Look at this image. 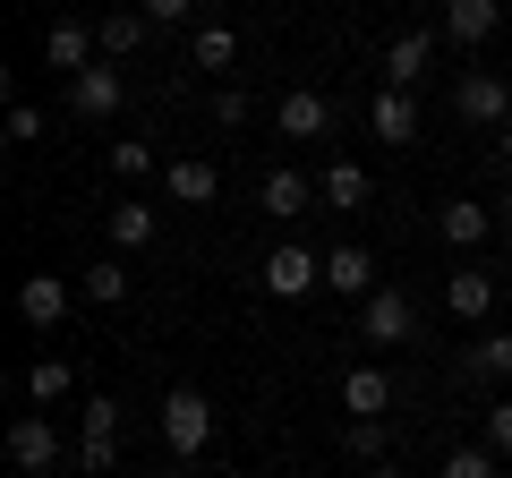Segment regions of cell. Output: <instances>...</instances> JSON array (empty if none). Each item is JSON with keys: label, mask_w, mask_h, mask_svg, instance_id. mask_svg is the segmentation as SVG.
<instances>
[{"label": "cell", "mask_w": 512, "mask_h": 478, "mask_svg": "<svg viewBox=\"0 0 512 478\" xmlns=\"http://www.w3.org/2000/svg\"><path fill=\"white\" fill-rule=\"evenodd\" d=\"M94 43H103V60H137L154 43V18H146V9H111V18L94 26Z\"/></svg>", "instance_id": "cell-13"}, {"label": "cell", "mask_w": 512, "mask_h": 478, "mask_svg": "<svg viewBox=\"0 0 512 478\" xmlns=\"http://www.w3.org/2000/svg\"><path fill=\"white\" fill-rule=\"evenodd\" d=\"M487 453L512 461V402H487Z\"/></svg>", "instance_id": "cell-30"}, {"label": "cell", "mask_w": 512, "mask_h": 478, "mask_svg": "<svg viewBox=\"0 0 512 478\" xmlns=\"http://www.w3.org/2000/svg\"><path fill=\"white\" fill-rule=\"evenodd\" d=\"M427 60H436V35H427V26H402V35H393V43H384V86H419V77H427Z\"/></svg>", "instance_id": "cell-7"}, {"label": "cell", "mask_w": 512, "mask_h": 478, "mask_svg": "<svg viewBox=\"0 0 512 478\" xmlns=\"http://www.w3.org/2000/svg\"><path fill=\"white\" fill-rule=\"evenodd\" d=\"M188 60H197V69H231V60H239V35H231V26H197Z\"/></svg>", "instance_id": "cell-26"}, {"label": "cell", "mask_w": 512, "mask_h": 478, "mask_svg": "<svg viewBox=\"0 0 512 478\" xmlns=\"http://www.w3.org/2000/svg\"><path fill=\"white\" fill-rule=\"evenodd\" d=\"M342 453L350 461H384V419H350L342 427Z\"/></svg>", "instance_id": "cell-28"}, {"label": "cell", "mask_w": 512, "mask_h": 478, "mask_svg": "<svg viewBox=\"0 0 512 478\" xmlns=\"http://www.w3.org/2000/svg\"><path fill=\"white\" fill-rule=\"evenodd\" d=\"M137 9H146L154 26H188V9H197V0H137Z\"/></svg>", "instance_id": "cell-33"}, {"label": "cell", "mask_w": 512, "mask_h": 478, "mask_svg": "<svg viewBox=\"0 0 512 478\" xmlns=\"http://www.w3.org/2000/svg\"><path fill=\"white\" fill-rule=\"evenodd\" d=\"M342 410L350 419H384V410H393V376L384 368H350L342 376Z\"/></svg>", "instance_id": "cell-20"}, {"label": "cell", "mask_w": 512, "mask_h": 478, "mask_svg": "<svg viewBox=\"0 0 512 478\" xmlns=\"http://www.w3.org/2000/svg\"><path fill=\"white\" fill-rule=\"evenodd\" d=\"M77 299H94V308H120V299H128V265H120V257L86 265V274H77Z\"/></svg>", "instance_id": "cell-25"}, {"label": "cell", "mask_w": 512, "mask_h": 478, "mask_svg": "<svg viewBox=\"0 0 512 478\" xmlns=\"http://www.w3.org/2000/svg\"><path fill=\"white\" fill-rule=\"evenodd\" d=\"M444 478H495V453L487 444H461V453H444Z\"/></svg>", "instance_id": "cell-29"}, {"label": "cell", "mask_w": 512, "mask_h": 478, "mask_svg": "<svg viewBox=\"0 0 512 478\" xmlns=\"http://www.w3.org/2000/svg\"><path fill=\"white\" fill-rule=\"evenodd\" d=\"M256 282H265L274 299H308L316 282H325V257H316V248H299V239H282L274 257L256 265Z\"/></svg>", "instance_id": "cell-4"}, {"label": "cell", "mask_w": 512, "mask_h": 478, "mask_svg": "<svg viewBox=\"0 0 512 478\" xmlns=\"http://www.w3.org/2000/svg\"><path fill=\"white\" fill-rule=\"evenodd\" d=\"M43 137V111L35 103H9V146H35Z\"/></svg>", "instance_id": "cell-31"}, {"label": "cell", "mask_w": 512, "mask_h": 478, "mask_svg": "<svg viewBox=\"0 0 512 478\" xmlns=\"http://www.w3.org/2000/svg\"><path fill=\"white\" fill-rule=\"evenodd\" d=\"M69 299H77L69 274H26V282H18V316H26L35 333H52L60 316H69Z\"/></svg>", "instance_id": "cell-6"}, {"label": "cell", "mask_w": 512, "mask_h": 478, "mask_svg": "<svg viewBox=\"0 0 512 478\" xmlns=\"http://www.w3.org/2000/svg\"><path fill=\"white\" fill-rule=\"evenodd\" d=\"M103 231H111V257H137V248L154 239V205L120 197V205H111V222H103Z\"/></svg>", "instance_id": "cell-21"}, {"label": "cell", "mask_w": 512, "mask_h": 478, "mask_svg": "<svg viewBox=\"0 0 512 478\" xmlns=\"http://www.w3.org/2000/svg\"><path fill=\"white\" fill-rule=\"evenodd\" d=\"M9 461H18V470H60V436H52V419H35V410H26V419H9Z\"/></svg>", "instance_id": "cell-10"}, {"label": "cell", "mask_w": 512, "mask_h": 478, "mask_svg": "<svg viewBox=\"0 0 512 478\" xmlns=\"http://www.w3.org/2000/svg\"><path fill=\"white\" fill-rule=\"evenodd\" d=\"M163 188H171V205H214L222 197V171L197 163V154H180V163H163Z\"/></svg>", "instance_id": "cell-18"}, {"label": "cell", "mask_w": 512, "mask_h": 478, "mask_svg": "<svg viewBox=\"0 0 512 478\" xmlns=\"http://www.w3.org/2000/svg\"><path fill=\"white\" fill-rule=\"evenodd\" d=\"M120 103H128L120 60H94V69L69 77V111H77V120H120Z\"/></svg>", "instance_id": "cell-5"}, {"label": "cell", "mask_w": 512, "mask_h": 478, "mask_svg": "<svg viewBox=\"0 0 512 478\" xmlns=\"http://www.w3.org/2000/svg\"><path fill=\"white\" fill-rule=\"evenodd\" d=\"M163 444H171L180 461H197L205 444H214V402H205L197 385H171V393H163Z\"/></svg>", "instance_id": "cell-1"}, {"label": "cell", "mask_w": 512, "mask_h": 478, "mask_svg": "<svg viewBox=\"0 0 512 478\" xmlns=\"http://www.w3.org/2000/svg\"><path fill=\"white\" fill-rule=\"evenodd\" d=\"M436 231H444V248H478V239L495 231V205L487 197H453V205H436Z\"/></svg>", "instance_id": "cell-11"}, {"label": "cell", "mask_w": 512, "mask_h": 478, "mask_svg": "<svg viewBox=\"0 0 512 478\" xmlns=\"http://www.w3.org/2000/svg\"><path fill=\"white\" fill-rule=\"evenodd\" d=\"M325 291L376 299V257H367V248H325Z\"/></svg>", "instance_id": "cell-16"}, {"label": "cell", "mask_w": 512, "mask_h": 478, "mask_svg": "<svg viewBox=\"0 0 512 478\" xmlns=\"http://www.w3.org/2000/svg\"><path fill=\"white\" fill-rule=\"evenodd\" d=\"M495 154H504V171H512V120H504V129H495Z\"/></svg>", "instance_id": "cell-35"}, {"label": "cell", "mask_w": 512, "mask_h": 478, "mask_svg": "<svg viewBox=\"0 0 512 478\" xmlns=\"http://www.w3.org/2000/svg\"><path fill=\"white\" fill-rule=\"evenodd\" d=\"M444 308H453L461 325H487V316H495V274H478V265H461V274L444 282Z\"/></svg>", "instance_id": "cell-15"}, {"label": "cell", "mask_w": 512, "mask_h": 478, "mask_svg": "<svg viewBox=\"0 0 512 478\" xmlns=\"http://www.w3.org/2000/svg\"><path fill=\"white\" fill-rule=\"evenodd\" d=\"M325 120H333V111H325V94H308V86H299V94H282V111H274V129H282V137H325Z\"/></svg>", "instance_id": "cell-23"}, {"label": "cell", "mask_w": 512, "mask_h": 478, "mask_svg": "<svg viewBox=\"0 0 512 478\" xmlns=\"http://www.w3.org/2000/svg\"><path fill=\"white\" fill-rule=\"evenodd\" d=\"M77 461H86V478H111V461H120V402H77Z\"/></svg>", "instance_id": "cell-2"}, {"label": "cell", "mask_w": 512, "mask_h": 478, "mask_svg": "<svg viewBox=\"0 0 512 478\" xmlns=\"http://www.w3.org/2000/svg\"><path fill=\"white\" fill-rule=\"evenodd\" d=\"M239 120H248V94L222 86V94H214V129H239Z\"/></svg>", "instance_id": "cell-32"}, {"label": "cell", "mask_w": 512, "mask_h": 478, "mask_svg": "<svg viewBox=\"0 0 512 478\" xmlns=\"http://www.w3.org/2000/svg\"><path fill=\"white\" fill-rule=\"evenodd\" d=\"M453 120H461V129H504V120H512V86L495 69H470L453 86Z\"/></svg>", "instance_id": "cell-3"}, {"label": "cell", "mask_w": 512, "mask_h": 478, "mask_svg": "<svg viewBox=\"0 0 512 478\" xmlns=\"http://www.w3.org/2000/svg\"><path fill=\"white\" fill-rule=\"evenodd\" d=\"M94 52H103V43H94L77 18H52V26H43V60H52V69L77 77V69H94Z\"/></svg>", "instance_id": "cell-14"}, {"label": "cell", "mask_w": 512, "mask_h": 478, "mask_svg": "<svg viewBox=\"0 0 512 478\" xmlns=\"http://www.w3.org/2000/svg\"><path fill=\"white\" fill-rule=\"evenodd\" d=\"M359 333L367 342H410V333H419V308H410L402 291H376V299H359Z\"/></svg>", "instance_id": "cell-9"}, {"label": "cell", "mask_w": 512, "mask_h": 478, "mask_svg": "<svg viewBox=\"0 0 512 478\" xmlns=\"http://www.w3.org/2000/svg\"><path fill=\"white\" fill-rule=\"evenodd\" d=\"M308 205H316V180H308V171H265V180H256V214L299 222Z\"/></svg>", "instance_id": "cell-8"}, {"label": "cell", "mask_w": 512, "mask_h": 478, "mask_svg": "<svg viewBox=\"0 0 512 478\" xmlns=\"http://www.w3.org/2000/svg\"><path fill=\"white\" fill-rule=\"evenodd\" d=\"M69 393H77V368H69V359H35V368H26V402L52 410V402H69Z\"/></svg>", "instance_id": "cell-24"}, {"label": "cell", "mask_w": 512, "mask_h": 478, "mask_svg": "<svg viewBox=\"0 0 512 478\" xmlns=\"http://www.w3.org/2000/svg\"><path fill=\"white\" fill-rule=\"evenodd\" d=\"M316 205H333V214H359V205H367V171H359V163H325Z\"/></svg>", "instance_id": "cell-22"}, {"label": "cell", "mask_w": 512, "mask_h": 478, "mask_svg": "<svg viewBox=\"0 0 512 478\" xmlns=\"http://www.w3.org/2000/svg\"><path fill=\"white\" fill-rule=\"evenodd\" d=\"M495 231H512V188H504V197H495Z\"/></svg>", "instance_id": "cell-34"}, {"label": "cell", "mask_w": 512, "mask_h": 478, "mask_svg": "<svg viewBox=\"0 0 512 478\" xmlns=\"http://www.w3.org/2000/svg\"><path fill=\"white\" fill-rule=\"evenodd\" d=\"M146 171H154L146 137H111V180H146Z\"/></svg>", "instance_id": "cell-27"}, {"label": "cell", "mask_w": 512, "mask_h": 478, "mask_svg": "<svg viewBox=\"0 0 512 478\" xmlns=\"http://www.w3.org/2000/svg\"><path fill=\"white\" fill-rule=\"evenodd\" d=\"M367 478H402V470H393V461H367Z\"/></svg>", "instance_id": "cell-36"}, {"label": "cell", "mask_w": 512, "mask_h": 478, "mask_svg": "<svg viewBox=\"0 0 512 478\" xmlns=\"http://www.w3.org/2000/svg\"><path fill=\"white\" fill-rule=\"evenodd\" d=\"M367 129H376L384 146H410V137H419V103H410L402 86H384L376 103H367Z\"/></svg>", "instance_id": "cell-17"}, {"label": "cell", "mask_w": 512, "mask_h": 478, "mask_svg": "<svg viewBox=\"0 0 512 478\" xmlns=\"http://www.w3.org/2000/svg\"><path fill=\"white\" fill-rule=\"evenodd\" d=\"M504 376H512V333H478L461 350V385H504Z\"/></svg>", "instance_id": "cell-19"}, {"label": "cell", "mask_w": 512, "mask_h": 478, "mask_svg": "<svg viewBox=\"0 0 512 478\" xmlns=\"http://www.w3.org/2000/svg\"><path fill=\"white\" fill-rule=\"evenodd\" d=\"M495 26H504V0H444V35H453L461 52H478Z\"/></svg>", "instance_id": "cell-12"}]
</instances>
